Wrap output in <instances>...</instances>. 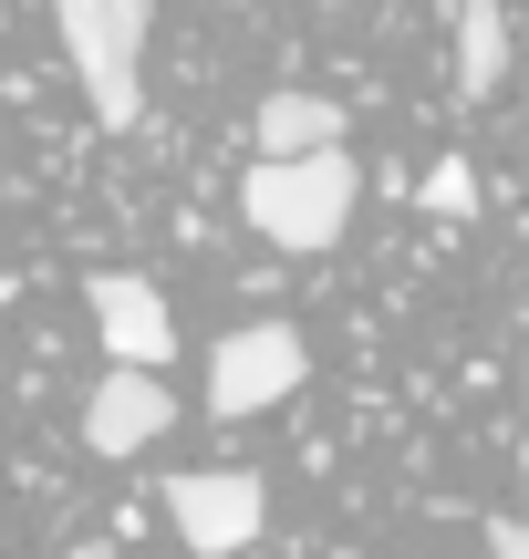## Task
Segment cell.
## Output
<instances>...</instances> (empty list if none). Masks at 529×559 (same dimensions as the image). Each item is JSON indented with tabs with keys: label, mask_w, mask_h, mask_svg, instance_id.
<instances>
[{
	"label": "cell",
	"mask_w": 529,
	"mask_h": 559,
	"mask_svg": "<svg viewBox=\"0 0 529 559\" xmlns=\"http://www.w3.org/2000/svg\"><path fill=\"white\" fill-rule=\"evenodd\" d=\"M239 218H249V239L291 249V260H322L353 218V156L343 145L332 156H260L239 177Z\"/></svg>",
	"instance_id": "cell-1"
},
{
	"label": "cell",
	"mask_w": 529,
	"mask_h": 559,
	"mask_svg": "<svg viewBox=\"0 0 529 559\" xmlns=\"http://www.w3.org/2000/svg\"><path fill=\"white\" fill-rule=\"evenodd\" d=\"M62 62H73L94 124H136L145 115V32H156V0H52Z\"/></svg>",
	"instance_id": "cell-2"
},
{
	"label": "cell",
	"mask_w": 529,
	"mask_h": 559,
	"mask_svg": "<svg viewBox=\"0 0 529 559\" xmlns=\"http://www.w3.org/2000/svg\"><path fill=\"white\" fill-rule=\"evenodd\" d=\"M302 373H311V342L291 332V321H239V332L208 353V415H270L281 394H302Z\"/></svg>",
	"instance_id": "cell-3"
},
{
	"label": "cell",
	"mask_w": 529,
	"mask_h": 559,
	"mask_svg": "<svg viewBox=\"0 0 529 559\" xmlns=\"http://www.w3.org/2000/svg\"><path fill=\"white\" fill-rule=\"evenodd\" d=\"M270 519V487L249 477V466H198V477H166V528H177L198 559H228L249 549Z\"/></svg>",
	"instance_id": "cell-4"
},
{
	"label": "cell",
	"mask_w": 529,
	"mask_h": 559,
	"mask_svg": "<svg viewBox=\"0 0 529 559\" xmlns=\"http://www.w3.org/2000/svg\"><path fill=\"white\" fill-rule=\"evenodd\" d=\"M83 311H94L104 362H125V373H166V353H177V321H166V290H156V280L104 270V280H83Z\"/></svg>",
	"instance_id": "cell-5"
},
{
	"label": "cell",
	"mask_w": 529,
	"mask_h": 559,
	"mask_svg": "<svg viewBox=\"0 0 529 559\" xmlns=\"http://www.w3.org/2000/svg\"><path fill=\"white\" fill-rule=\"evenodd\" d=\"M166 425H177V394H166L156 373H125V362L94 373V394H83V445H94V456H145Z\"/></svg>",
	"instance_id": "cell-6"
},
{
	"label": "cell",
	"mask_w": 529,
	"mask_h": 559,
	"mask_svg": "<svg viewBox=\"0 0 529 559\" xmlns=\"http://www.w3.org/2000/svg\"><path fill=\"white\" fill-rule=\"evenodd\" d=\"M249 145H260V156H332V145H343V104L332 94H260Z\"/></svg>",
	"instance_id": "cell-7"
},
{
	"label": "cell",
	"mask_w": 529,
	"mask_h": 559,
	"mask_svg": "<svg viewBox=\"0 0 529 559\" xmlns=\"http://www.w3.org/2000/svg\"><path fill=\"white\" fill-rule=\"evenodd\" d=\"M498 73H509V11L498 0H457V94L489 104Z\"/></svg>",
	"instance_id": "cell-8"
},
{
	"label": "cell",
	"mask_w": 529,
	"mask_h": 559,
	"mask_svg": "<svg viewBox=\"0 0 529 559\" xmlns=\"http://www.w3.org/2000/svg\"><path fill=\"white\" fill-rule=\"evenodd\" d=\"M415 198H426L436 218H478V166L468 156H436L426 177H415Z\"/></svg>",
	"instance_id": "cell-9"
},
{
	"label": "cell",
	"mask_w": 529,
	"mask_h": 559,
	"mask_svg": "<svg viewBox=\"0 0 529 559\" xmlns=\"http://www.w3.org/2000/svg\"><path fill=\"white\" fill-rule=\"evenodd\" d=\"M489 559H529V528L519 519H489Z\"/></svg>",
	"instance_id": "cell-10"
},
{
	"label": "cell",
	"mask_w": 529,
	"mask_h": 559,
	"mask_svg": "<svg viewBox=\"0 0 529 559\" xmlns=\"http://www.w3.org/2000/svg\"><path fill=\"white\" fill-rule=\"evenodd\" d=\"M0 11H11V0H0Z\"/></svg>",
	"instance_id": "cell-11"
}]
</instances>
